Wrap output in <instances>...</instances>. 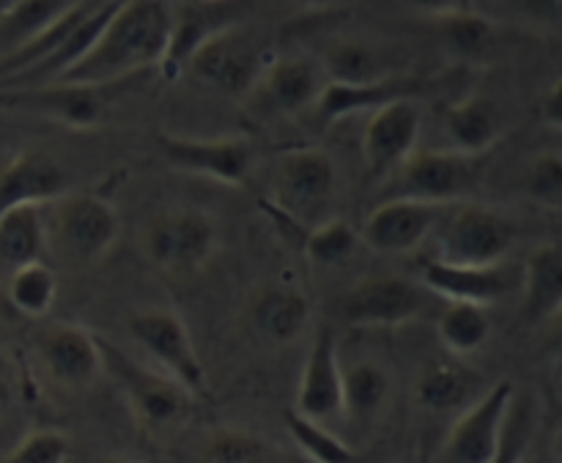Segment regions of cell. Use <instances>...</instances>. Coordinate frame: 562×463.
Instances as JSON below:
<instances>
[{
  "mask_svg": "<svg viewBox=\"0 0 562 463\" xmlns=\"http://www.w3.org/2000/svg\"><path fill=\"white\" fill-rule=\"evenodd\" d=\"M47 250L75 267L97 263L113 250L121 219L113 203L93 192H69L44 203Z\"/></svg>",
  "mask_w": 562,
  "mask_h": 463,
  "instance_id": "cell-2",
  "label": "cell"
},
{
  "mask_svg": "<svg viewBox=\"0 0 562 463\" xmlns=\"http://www.w3.org/2000/svg\"><path fill=\"white\" fill-rule=\"evenodd\" d=\"M64 192V168L44 154L25 151L0 170V217L16 206H44Z\"/></svg>",
  "mask_w": 562,
  "mask_h": 463,
  "instance_id": "cell-21",
  "label": "cell"
},
{
  "mask_svg": "<svg viewBox=\"0 0 562 463\" xmlns=\"http://www.w3.org/2000/svg\"><path fill=\"white\" fill-rule=\"evenodd\" d=\"M428 307V291L398 274L366 278L335 300V318L357 329H387L417 321Z\"/></svg>",
  "mask_w": 562,
  "mask_h": 463,
  "instance_id": "cell-6",
  "label": "cell"
},
{
  "mask_svg": "<svg viewBox=\"0 0 562 463\" xmlns=\"http://www.w3.org/2000/svg\"><path fill=\"white\" fill-rule=\"evenodd\" d=\"M338 190V168L324 148L302 146L280 154L274 165L272 203L274 214L294 228L311 230L327 219Z\"/></svg>",
  "mask_w": 562,
  "mask_h": 463,
  "instance_id": "cell-3",
  "label": "cell"
},
{
  "mask_svg": "<svg viewBox=\"0 0 562 463\" xmlns=\"http://www.w3.org/2000/svg\"><path fill=\"white\" fill-rule=\"evenodd\" d=\"M285 431H289L291 442L305 453L307 461L313 463H357V450L349 442L329 431L324 422L311 420V417L300 415V411L289 409L283 417Z\"/></svg>",
  "mask_w": 562,
  "mask_h": 463,
  "instance_id": "cell-34",
  "label": "cell"
},
{
  "mask_svg": "<svg viewBox=\"0 0 562 463\" xmlns=\"http://www.w3.org/2000/svg\"><path fill=\"white\" fill-rule=\"evenodd\" d=\"M157 148L162 159L184 173L214 179L220 184L239 187L250 176L256 162V148L241 137H181V135H157Z\"/></svg>",
  "mask_w": 562,
  "mask_h": 463,
  "instance_id": "cell-12",
  "label": "cell"
},
{
  "mask_svg": "<svg viewBox=\"0 0 562 463\" xmlns=\"http://www.w3.org/2000/svg\"><path fill=\"white\" fill-rule=\"evenodd\" d=\"M201 3H220V0H201Z\"/></svg>",
  "mask_w": 562,
  "mask_h": 463,
  "instance_id": "cell-47",
  "label": "cell"
},
{
  "mask_svg": "<svg viewBox=\"0 0 562 463\" xmlns=\"http://www.w3.org/2000/svg\"><path fill=\"white\" fill-rule=\"evenodd\" d=\"M538 113H541V121L552 129H560L562 126V82L554 80L549 86L547 93H541V102H538Z\"/></svg>",
  "mask_w": 562,
  "mask_h": 463,
  "instance_id": "cell-40",
  "label": "cell"
},
{
  "mask_svg": "<svg viewBox=\"0 0 562 463\" xmlns=\"http://www.w3.org/2000/svg\"><path fill=\"white\" fill-rule=\"evenodd\" d=\"M525 192L541 208L558 212L562 206V159L558 151H543L532 157L525 173Z\"/></svg>",
  "mask_w": 562,
  "mask_h": 463,
  "instance_id": "cell-37",
  "label": "cell"
},
{
  "mask_svg": "<svg viewBox=\"0 0 562 463\" xmlns=\"http://www.w3.org/2000/svg\"><path fill=\"white\" fill-rule=\"evenodd\" d=\"M130 335L181 389L201 395L206 389V368L190 329L170 307H146L130 318Z\"/></svg>",
  "mask_w": 562,
  "mask_h": 463,
  "instance_id": "cell-8",
  "label": "cell"
},
{
  "mask_svg": "<svg viewBox=\"0 0 562 463\" xmlns=\"http://www.w3.org/2000/svg\"><path fill=\"white\" fill-rule=\"evenodd\" d=\"M143 247L162 272L192 274L217 250V223L203 208H170L148 223Z\"/></svg>",
  "mask_w": 562,
  "mask_h": 463,
  "instance_id": "cell-7",
  "label": "cell"
},
{
  "mask_svg": "<svg viewBox=\"0 0 562 463\" xmlns=\"http://www.w3.org/2000/svg\"><path fill=\"white\" fill-rule=\"evenodd\" d=\"M483 170V157L453 151V148H417L390 179H393V195L412 197V201L434 203V206H450L461 197L470 195L477 187Z\"/></svg>",
  "mask_w": 562,
  "mask_h": 463,
  "instance_id": "cell-5",
  "label": "cell"
},
{
  "mask_svg": "<svg viewBox=\"0 0 562 463\" xmlns=\"http://www.w3.org/2000/svg\"><path fill=\"white\" fill-rule=\"evenodd\" d=\"M417 283L428 294L439 296L445 302H467V305L488 307L494 302L505 300L516 289V274L508 263H494V267H470V263L450 261H426L420 267Z\"/></svg>",
  "mask_w": 562,
  "mask_h": 463,
  "instance_id": "cell-17",
  "label": "cell"
},
{
  "mask_svg": "<svg viewBox=\"0 0 562 463\" xmlns=\"http://www.w3.org/2000/svg\"><path fill=\"white\" fill-rule=\"evenodd\" d=\"M311 300L296 285L285 283L267 285L247 305V324L272 346L294 343L311 324Z\"/></svg>",
  "mask_w": 562,
  "mask_h": 463,
  "instance_id": "cell-20",
  "label": "cell"
},
{
  "mask_svg": "<svg viewBox=\"0 0 562 463\" xmlns=\"http://www.w3.org/2000/svg\"><path fill=\"white\" fill-rule=\"evenodd\" d=\"M562 307V252L558 241L532 247L521 269V313L530 324H547Z\"/></svg>",
  "mask_w": 562,
  "mask_h": 463,
  "instance_id": "cell-23",
  "label": "cell"
},
{
  "mask_svg": "<svg viewBox=\"0 0 562 463\" xmlns=\"http://www.w3.org/2000/svg\"><path fill=\"white\" fill-rule=\"evenodd\" d=\"M437 335L453 357H470L492 338V318L486 307L448 302L437 318Z\"/></svg>",
  "mask_w": 562,
  "mask_h": 463,
  "instance_id": "cell-29",
  "label": "cell"
},
{
  "mask_svg": "<svg viewBox=\"0 0 562 463\" xmlns=\"http://www.w3.org/2000/svg\"><path fill=\"white\" fill-rule=\"evenodd\" d=\"M192 77L223 93H250L263 71L261 47L256 36L239 25H223L209 33L187 60Z\"/></svg>",
  "mask_w": 562,
  "mask_h": 463,
  "instance_id": "cell-10",
  "label": "cell"
},
{
  "mask_svg": "<svg viewBox=\"0 0 562 463\" xmlns=\"http://www.w3.org/2000/svg\"><path fill=\"white\" fill-rule=\"evenodd\" d=\"M77 0H22L0 16V58L53 25Z\"/></svg>",
  "mask_w": 562,
  "mask_h": 463,
  "instance_id": "cell-32",
  "label": "cell"
},
{
  "mask_svg": "<svg viewBox=\"0 0 562 463\" xmlns=\"http://www.w3.org/2000/svg\"><path fill=\"white\" fill-rule=\"evenodd\" d=\"M36 357L49 382L69 393L88 389L102 376L99 335L80 324H53L36 340Z\"/></svg>",
  "mask_w": 562,
  "mask_h": 463,
  "instance_id": "cell-14",
  "label": "cell"
},
{
  "mask_svg": "<svg viewBox=\"0 0 562 463\" xmlns=\"http://www.w3.org/2000/svg\"><path fill=\"white\" fill-rule=\"evenodd\" d=\"M11 307L27 318H42L53 310L58 300V278L47 261H33L9 272L5 285Z\"/></svg>",
  "mask_w": 562,
  "mask_h": 463,
  "instance_id": "cell-31",
  "label": "cell"
},
{
  "mask_svg": "<svg viewBox=\"0 0 562 463\" xmlns=\"http://www.w3.org/2000/svg\"><path fill=\"white\" fill-rule=\"evenodd\" d=\"M203 463H269V448L241 428H217L203 442Z\"/></svg>",
  "mask_w": 562,
  "mask_h": 463,
  "instance_id": "cell-36",
  "label": "cell"
},
{
  "mask_svg": "<svg viewBox=\"0 0 562 463\" xmlns=\"http://www.w3.org/2000/svg\"><path fill=\"white\" fill-rule=\"evenodd\" d=\"M324 86H327V77L316 60L289 55V58H278L263 66L250 91L269 113L291 115L316 108Z\"/></svg>",
  "mask_w": 562,
  "mask_h": 463,
  "instance_id": "cell-19",
  "label": "cell"
},
{
  "mask_svg": "<svg viewBox=\"0 0 562 463\" xmlns=\"http://www.w3.org/2000/svg\"><path fill=\"white\" fill-rule=\"evenodd\" d=\"M445 129H448L453 151L486 157L503 135V121H499L497 108L486 97L472 93L445 110Z\"/></svg>",
  "mask_w": 562,
  "mask_h": 463,
  "instance_id": "cell-25",
  "label": "cell"
},
{
  "mask_svg": "<svg viewBox=\"0 0 562 463\" xmlns=\"http://www.w3.org/2000/svg\"><path fill=\"white\" fill-rule=\"evenodd\" d=\"M0 108L47 115L75 129H91L104 118V88L47 82L33 88H0Z\"/></svg>",
  "mask_w": 562,
  "mask_h": 463,
  "instance_id": "cell-16",
  "label": "cell"
},
{
  "mask_svg": "<svg viewBox=\"0 0 562 463\" xmlns=\"http://www.w3.org/2000/svg\"><path fill=\"white\" fill-rule=\"evenodd\" d=\"M16 3H22V0H0V16H3L9 9H14Z\"/></svg>",
  "mask_w": 562,
  "mask_h": 463,
  "instance_id": "cell-44",
  "label": "cell"
},
{
  "mask_svg": "<svg viewBox=\"0 0 562 463\" xmlns=\"http://www.w3.org/2000/svg\"><path fill=\"white\" fill-rule=\"evenodd\" d=\"M437 36L442 47L459 60H481L497 38V25L470 9L437 16Z\"/></svg>",
  "mask_w": 562,
  "mask_h": 463,
  "instance_id": "cell-30",
  "label": "cell"
},
{
  "mask_svg": "<svg viewBox=\"0 0 562 463\" xmlns=\"http://www.w3.org/2000/svg\"><path fill=\"white\" fill-rule=\"evenodd\" d=\"M390 398V376L379 362L357 360L344 365V393H340V417L349 426H371L382 415Z\"/></svg>",
  "mask_w": 562,
  "mask_h": 463,
  "instance_id": "cell-26",
  "label": "cell"
},
{
  "mask_svg": "<svg viewBox=\"0 0 562 463\" xmlns=\"http://www.w3.org/2000/svg\"><path fill=\"white\" fill-rule=\"evenodd\" d=\"M305 3H311V5H327V3H333V0H305Z\"/></svg>",
  "mask_w": 562,
  "mask_h": 463,
  "instance_id": "cell-45",
  "label": "cell"
},
{
  "mask_svg": "<svg viewBox=\"0 0 562 463\" xmlns=\"http://www.w3.org/2000/svg\"><path fill=\"white\" fill-rule=\"evenodd\" d=\"M442 212L445 206H434V203L412 201V197H387L368 214L362 241L371 250L384 252V256L412 252L431 236Z\"/></svg>",
  "mask_w": 562,
  "mask_h": 463,
  "instance_id": "cell-18",
  "label": "cell"
},
{
  "mask_svg": "<svg viewBox=\"0 0 562 463\" xmlns=\"http://www.w3.org/2000/svg\"><path fill=\"white\" fill-rule=\"evenodd\" d=\"M102 351V373H108L130 404L132 417L148 431H162L187 417L192 395L181 389L168 373L148 368L126 354L119 343L99 338Z\"/></svg>",
  "mask_w": 562,
  "mask_h": 463,
  "instance_id": "cell-4",
  "label": "cell"
},
{
  "mask_svg": "<svg viewBox=\"0 0 562 463\" xmlns=\"http://www.w3.org/2000/svg\"><path fill=\"white\" fill-rule=\"evenodd\" d=\"M426 91V80L415 75H395L387 80L371 82V86H335L327 82L316 102V115L322 124H335L346 115L379 110L382 104L395 99H417Z\"/></svg>",
  "mask_w": 562,
  "mask_h": 463,
  "instance_id": "cell-22",
  "label": "cell"
},
{
  "mask_svg": "<svg viewBox=\"0 0 562 463\" xmlns=\"http://www.w3.org/2000/svg\"><path fill=\"white\" fill-rule=\"evenodd\" d=\"M415 9L426 11V14H431L434 20L437 16H445V14H453V11H461L467 9V0H409Z\"/></svg>",
  "mask_w": 562,
  "mask_h": 463,
  "instance_id": "cell-42",
  "label": "cell"
},
{
  "mask_svg": "<svg viewBox=\"0 0 562 463\" xmlns=\"http://www.w3.org/2000/svg\"><path fill=\"white\" fill-rule=\"evenodd\" d=\"M340 393H344V362H340L338 335L333 324H322L313 332L307 349L294 411L327 426L340 417Z\"/></svg>",
  "mask_w": 562,
  "mask_h": 463,
  "instance_id": "cell-15",
  "label": "cell"
},
{
  "mask_svg": "<svg viewBox=\"0 0 562 463\" xmlns=\"http://www.w3.org/2000/svg\"><path fill=\"white\" fill-rule=\"evenodd\" d=\"M521 463H543V461H536V459H525Z\"/></svg>",
  "mask_w": 562,
  "mask_h": 463,
  "instance_id": "cell-46",
  "label": "cell"
},
{
  "mask_svg": "<svg viewBox=\"0 0 562 463\" xmlns=\"http://www.w3.org/2000/svg\"><path fill=\"white\" fill-rule=\"evenodd\" d=\"M357 241H360V236L346 219L327 217L324 223L305 230L302 252L307 256V261L318 263V267H340L355 256Z\"/></svg>",
  "mask_w": 562,
  "mask_h": 463,
  "instance_id": "cell-35",
  "label": "cell"
},
{
  "mask_svg": "<svg viewBox=\"0 0 562 463\" xmlns=\"http://www.w3.org/2000/svg\"><path fill=\"white\" fill-rule=\"evenodd\" d=\"M93 463H140V461L124 459V455H102V459H97Z\"/></svg>",
  "mask_w": 562,
  "mask_h": 463,
  "instance_id": "cell-43",
  "label": "cell"
},
{
  "mask_svg": "<svg viewBox=\"0 0 562 463\" xmlns=\"http://www.w3.org/2000/svg\"><path fill=\"white\" fill-rule=\"evenodd\" d=\"M516 398L514 382L492 384L481 398L459 411L442 444V463H488L503 439L505 420Z\"/></svg>",
  "mask_w": 562,
  "mask_h": 463,
  "instance_id": "cell-11",
  "label": "cell"
},
{
  "mask_svg": "<svg viewBox=\"0 0 562 463\" xmlns=\"http://www.w3.org/2000/svg\"><path fill=\"white\" fill-rule=\"evenodd\" d=\"M16 395V373H14V365H11L9 357L0 351V415H3L5 409L11 406V400H14Z\"/></svg>",
  "mask_w": 562,
  "mask_h": 463,
  "instance_id": "cell-41",
  "label": "cell"
},
{
  "mask_svg": "<svg viewBox=\"0 0 562 463\" xmlns=\"http://www.w3.org/2000/svg\"><path fill=\"white\" fill-rule=\"evenodd\" d=\"M467 9L494 25H521L536 31H558L562 0H467Z\"/></svg>",
  "mask_w": 562,
  "mask_h": 463,
  "instance_id": "cell-33",
  "label": "cell"
},
{
  "mask_svg": "<svg viewBox=\"0 0 562 463\" xmlns=\"http://www.w3.org/2000/svg\"><path fill=\"white\" fill-rule=\"evenodd\" d=\"M423 113L417 99H395L373 110L362 135V159L371 179H390L420 140Z\"/></svg>",
  "mask_w": 562,
  "mask_h": 463,
  "instance_id": "cell-13",
  "label": "cell"
},
{
  "mask_svg": "<svg viewBox=\"0 0 562 463\" xmlns=\"http://www.w3.org/2000/svg\"><path fill=\"white\" fill-rule=\"evenodd\" d=\"M71 442L64 431L36 428L14 444L3 463H69Z\"/></svg>",
  "mask_w": 562,
  "mask_h": 463,
  "instance_id": "cell-38",
  "label": "cell"
},
{
  "mask_svg": "<svg viewBox=\"0 0 562 463\" xmlns=\"http://www.w3.org/2000/svg\"><path fill=\"white\" fill-rule=\"evenodd\" d=\"M170 27L173 14L165 0H121L86 55L55 82L108 88L137 71L162 66Z\"/></svg>",
  "mask_w": 562,
  "mask_h": 463,
  "instance_id": "cell-1",
  "label": "cell"
},
{
  "mask_svg": "<svg viewBox=\"0 0 562 463\" xmlns=\"http://www.w3.org/2000/svg\"><path fill=\"white\" fill-rule=\"evenodd\" d=\"M530 439H532L530 404L516 395L514 404H510L508 420H505V431H503V439H499L497 453H494V459L488 463H521L527 459V450H530Z\"/></svg>",
  "mask_w": 562,
  "mask_h": 463,
  "instance_id": "cell-39",
  "label": "cell"
},
{
  "mask_svg": "<svg viewBox=\"0 0 562 463\" xmlns=\"http://www.w3.org/2000/svg\"><path fill=\"white\" fill-rule=\"evenodd\" d=\"M477 376L470 368L459 362H431L420 373L415 387L417 404L434 415H448V411H461L475 400Z\"/></svg>",
  "mask_w": 562,
  "mask_h": 463,
  "instance_id": "cell-28",
  "label": "cell"
},
{
  "mask_svg": "<svg viewBox=\"0 0 562 463\" xmlns=\"http://www.w3.org/2000/svg\"><path fill=\"white\" fill-rule=\"evenodd\" d=\"M47 228L44 206H16L0 217V269L14 272L25 263L44 261Z\"/></svg>",
  "mask_w": 562,
  "mask_h": 463,
  "instance_id": "cell-27",
  "label": "cell"
},
{
  "mask_svg": "<svg viewBox=\"0 0 562 463\" xmlns=\"http://www.w3.org/2000/svg\"><path fill=\"white\" fill-rule=\"evenodd\" d=\"M322 71L335 86H371L387 77L404 75L390 53L368 38H338L322 55Z\"/></svg>",
  "mask_w": 562,
  "mask_h": 463,
  "instance_id": "cell-24",
  "label": "cell"
},
{
  "mask_svg": "<svg viewBox=\"0 0 562 463\" xmlns=\"http://www.w3.org/2000/svg\"><path fill=\"white\" fill-rule=\"evenodd\" d=\"M516 228L505 214L483 203H459L442 223L439 261L494 267L514 250Z\"/></svg>",
  "mask_w": 562,
  "mask_h": 463,
  "instance_id": "cell-9",
  "label": "cell"
}]
</instances>
